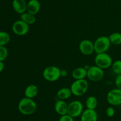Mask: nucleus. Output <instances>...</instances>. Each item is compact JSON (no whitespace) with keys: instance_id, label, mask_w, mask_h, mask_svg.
I'll list each match as a JSON object with an SVG mask.
<instances>
[{"instance_id":"nucleus-1","label":"nucleus","mask_w":121,"mask_h":121,"mask_svg":"<svg viewBox=\"0 0 121 121\" xmlns=\"http://www.w3.org/2000/svg\"><path fill=\"white\" fill-rule=\"evenodd\" d=\"M19 112L24 115H31L35 112L37 109L36 103L33 98L23 97L18 104Z\"/></svg>"},{"instance_id":"nucleus-2","label":"nucleus","mask_w":121,"mask_h":121,"mask_svg":"<svg viewBox=\"0 0 121 121\" xmlns=\"http://www.w3.org/2000/svg\"><path fill=\"white\" fill-rule=\"evenodd\" d=\"M89 88V83L85 79H77L71 85L70 88L72 94L77 97L83 96L87 92Z\"/></svg>"},{"instance_id":"nucleus-3","label":"nucleus","mask_w":121,"mask_h":121,"mask_svg":"<svg viewBox=\"0 0 121 121\" xmlns=\"http://www.w3.org/2000/svg\"><path fill=\"white\" fill-rule=\"evenodd\" d=\"M43 76L47 81H56L61 76V70L54 65L48 66L43 70Z\"/></svg>"},{"instance_id":"nucleus-4","label":"nucleus","mask_w":121,"mask_h":121,"mask_svg":"<svg viewBox=\"0 0 121 121\" xmlns=\"http://www.w3.org/2000/svg\"><path fill=\"white\" fill-rule=\"evenodd\" d=\"M111 45L109 37L106 36L99 37L94 42L95 52L96 54L106 52L111 47Z\"/></svg>"},{"instance_id":"nucleus-5","label":"nucleus","mask_w":121,"mask_h":121,"mask_svg":"<svg viewBox=\"0 0 121 121\" xmlns=\"http://www.w3.org/2000/svg\"><path fill=\"white\" fill-rule=\"evenodd\" d=\"M95 65L105 70L109 68L112 65V59L111 56L106 52L97 53L95 58Z\"/></svg>"},{"instance_id":"nucleus-6","label":"nucleus","mask_w":121,"mask_h":121,"mask_svg":"<svg viewBox=\"0 0 121 121\" xmlns=\"http://www.w3.org/2000/svg\"><path fill=\"white\" fill-rule=\"evenodd\" d=\"M87 77L90 81L98 82L104 78V71L96 65L90 66L87 70Z\"/></svg>"},{"instance_id":"nucleus-7","label":"nucleus","mask_w":121,"mask_h":121,"mask_svg":"<svg viewBox=\"0 0 121 121\" xmlns=\"http://www.w3.org/2000/svg\"><path fill=\"white\" fill-rule=\"evenodd\" d=\"M83 110V105L80 101H72L68 104L67 114L73 118L80 116Z\"/></svg>"},{"instance_id":"nucleus-8","label":"nucleus","mask_w":121,"mask_h":121,"mask_svg":"<svg viewBox=\"0 0 121 121\" xmlns=\"http://www.w3.org/2000/svg\"><path fill=\"white\" fill-rule=\"evenodd\" d=\"M12 30L16 35L20 36H24L27 34L29 31V25L21 20H17L12 26Z\"/></svg>"},{"instance_id":"nucleus-9","label":"nucleus","mask_w":121,"mask_h":121,"mask_svg":"<svg viewBox=\"0 0 121 121\" xmlns=\"http://www.w3.org/2000/svg\"><path fill=\"white\" fill-rule=\"evenodd\" d=\"M108 103L112 106H119L121 104V90L117 88L110 90L106 96Z\"/></svg>"},{"instance_id":"nucleus-10","label":"nucleus","mask_w":121,"mask_h":121,"mask_svg":"<svg viewBox=\"0 0 121 121\" xmlns=\"http://www.w3.org/2000/svg\"><path fill=\"white\" fill-rule=\"evenodd\" d=\"M79 50L84 55H91L95 52L94 43L89 39H84L79 43Z\"/></svg>"},{"instance_id":"nucleus-11","label":"nucleus","mask_w":121,"mask_h":121,"mask_svg":"<svg viewBox=\"0 0 121 121\" xmlns=\"http://www.w3.org/2000/svg\"><path fill=\"white\" fill-rule=\"evenodd\" d=\"M98 114L96 110L86 109L80 115L81 121H98Z\"/></svg>"},{"instance_id":"nucleus-12","label":"nucleus","mask_w":121,"mask_h":121,"mask_svg":"<svg viewBox=\"0 0 121 121\" xmlns=\"http://www.w3.org/2000/svg\"><path fill=\"white\" fill-rule=\"evenodd\" d=\"M12 6L17 14H21L27 11V3L26 0H13Z\"/></svg>"},{"instance_id":"nucleus-13","label":"nucleus","mask_w":121,"mask_h":121,"mask_svg":"<svg viewBox=\"0 0 121 121\" xmlns=\"http://www.w3.org/2000/svg\"><path fill=\"white\" fill-rule=\"evenodd\" d=\"M68 104L62 100H57L54 104V110L60 116L67 115Z\"/></svg>"},{"instance_id":"nucleus-14","label":"nucleus","mask_w":121,"mask_h":121,"mask_svg":"<svg viewBox=\"0 0 121 121\" xmlns=\"http://www.w3.org/2000/svg\"><path fill=\"white\" fill-rule=\"evenodd\" d=\"M41 5L39 0H30L27 2V12L35 15L40 11Z\"/></svg>"},{"instance_id":"nucleus-15","label":"nucleus","mask_w":121,"mask_h":121,"mask_svg":"<svg viewBox=\"0 0 121 121\" xmlns=\"http://www.w3.org/2000/svg\"><path fill=\"white\" fill-rule=\"evenodd\" d=\"M87 69L85 67H78L74 69L72 72V77L75 80L85 79L87 77Z\"/></svg>"},{"instance_id":"nucleus-16","label":"nucleus","mask_w":121,"mask_h":121,"mask_svg":"<svg viewBox=\"0 0 121 121\" xmlns=\"http://www.w3.org/2000/svg\"><path fill=\"white\" fill-rule=\"evenodd\" d=\"M38 93H39L38 87L35 84H30L25 89V97L30 98H33L38 94Z\"/></svg>"},{"instance_id":"nucleus-17","label":"nucleus","mask_w":121,"mask_h":121,"mask_svg":"<svg viewBox=\"0 0 121 121\" xmlns=\"http://www.w3.org/2000/svg\"><path fill=\"white\" fill-rule=\"evenodd\" d=\"M72 95L70 88L68 87H63L58 90L57 93V97L59 100H66L69 99Z\"/></svg>"},{"instance_id":"nucleus-18","label":"nucleus","mask_w":121,"mask_h":121,"mask_svg":"<svg viewBox=\"0 0 121 121\" xmlns=\"http://www.w3.org/2000/svg\"><path fill=\"white\" fill-rule=\"evenodd\" d=\"M20 20L27 23V24L31 25L35 23L36 21V18L34 15H33L26 11L20 14Z\"/></svg>"},{"instance_id":"nucleus-19","label":"nucleus","mask_w":121,"mask_h":121,"mask_svg":"<svg viewBox=\"0 0 121 121\" xmlns=\"http://www.w3.org/2000/svg\"><path fill=\"white\" fill-rule=\"evenodd\" d=\"M98 104V99L93 96H91L87 98L86 100V109H95L97 107Z\"/></svg>"},{"instance_id":"nucleus-20","label":"nucleus","mask_w":121,"mask_h":121,"mask_svg":"<svg viewBox=\"0 0 121 121\" xmlns=\"http://www.w3.org/2000/svg\"><path fill=\"white\" fill-rule=\"evenodd\" d=\"M111 44L115 45H119L121 44V33L119 32H114L109 36Z\"/></svg>"},{"instance_id":"nucleus-21","label":"nucleus","mask_w":121,"mask_h":121,"mask_svg":"<svg viewBox=\"0 0 121 121\" xmlns=\"http://www.w3.org/2000/svg\"><path fill=\"white\" fill-rule=\"evenodd\" d=\"M10 41V36L7 32L0 31V46H5Z\"/></svg>"},{"instance_id":"nucleus-22","label":"nucleus","mask_w":121,"mask_h":121,"mask_svg":"<svg viewBox=\"0 0 121 121\" xmlns=\"http://www.w3.org/2000/svg\"><path fill=\"white\" fill-rule=\"evenodd\" d=\"M112 69L117 75L121 74V60H117L112 63Z\"/></svg>"},{"instance_id":"nucleus-23","label":"nucleus","mask_w":121,"mask_h":121,"mask_svg":"<svg viewBox=\"0 0 121 121\" xmlns=\"http://www.w3.org/2000/svg\"><path fill=\"white\" fill-rule=\"evenodd\" d=\"M8 51L5 46H0V61L4 62L8 57Z\"/></svg>"},{"instance_id":"nucleus-24","label":"nucleus","mask_w":121,"mask_h":121,"mask_svg":"<svg viewBox=\"0 0 121 121\" xmlns=\"http://www.w3.org/2000/svg\"><path fill=\"white\" fill-rule=\"evenodd\" d=\"M115 113V110L113 107H108L106 110V115L108 117H113Z\"/></svg>"},{"instance_id":"nucleus-25","label":"nucleus","mask_w":121,"mask_h":121,"mask_svg":"<svg viewBox=\"0 0 121 121\" xmlns=\"http://www.w3.org/2000/svg\"><path fill=\"white\" fill-rule=\"evenodd\" d=\"M59 121H74V120L73 117L67 114V115L60 116Z\"/></svg>"},{"instance_id":"nucleus-26","label":"nucleus","mask_w":121,"mask_h":121,"mask_svg":"<svg viewBox=\"0 0 121 121\" xmlns=\"http://www.w3.org/2000/svg\"><path fill=\"white\" fill-rule=\"evenodd\" d=\"M115 84L117 88L121 90V74L117 75L115 79Z\"/></svg>"},{"instance_id":"nucleus-27","label":"nucleus","mask_w":121,"mask_h":121,"mask_svg":"<svg viewBox=\"0 0 121 121\" xmlns=\"http://www.w3.org/2000/svg\"><path fill=\"white\" fill-rule=\"evenodd\" d=\"M4 69V63L2 61H0V74L2 72Z\"/></svg>"}]
</instances>
